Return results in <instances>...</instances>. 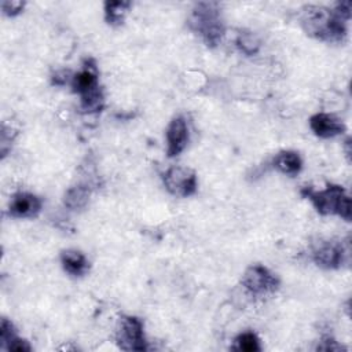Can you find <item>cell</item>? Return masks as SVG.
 <instances>
[{
    "mask_svg": "<svg viewBox=\"0 0 352 352\" xmlns=\"http://www.w3.org/2000/svg\"><path fill=\"white\" fill-rule=\"evenodd\" d=\"M72 88L80 95L81 110L85 113L100 111L103 107V92L98 82V70L92 59L87 60L84 69L72 78Z\"/></svg>",
    "mask_w": 352,
    "mask_h": 352,
    "instance_id": "obj_4",
    "label": "cell"
},
{
    "mask_svg": "<svg viewBox=\"0 0 352 352\" xmlns=\"http://www.w3.org/2000/svg\"><path fill=\"white\" fill-rule=\"evenodd\" d=\"M312 132L319 138H334L345 131V125L334 116L327 113H318L309 118Z\"/></svg>",
    "mask_w": 352,
    "mask_h": 352,
    "instance_id": "obj_11",
    "label": "cell"
},
{
    "mask_svg": "<svg viewBox=\"0 0 352 352\" xmlns=\"http://www.w3.org/2000/svg\"><path fill=\"white\" fill-rule=\"evenodd\" d=\"M301 194L308 198L320 214H338L344 220H351V198L338 184H329L324 190L315 191L304 187Z\"/></svg>",
    "mask_w": 352,
    "mask_h": 352,
    "instance_id": "obj_3",
    "label": "cell"
},
{
    "mask_svg": "<svg viewBox=\"0 0 352 352\" xmlns=\"http://www.w3.org/2000/svg\"><path fill=\"white\" fill-rule=\"evenodd\" d=\"M117 345L124 351H146L147 342L143 333V322L136 316H124L116 333Z\"/></svg>",
    "mask_w": 352,
    "mask_h": 352,
    "instance_id": "obj_5",
    "label": "cell"
},
{
    "mask_svg": "<svg viewBox=\"0 0 352 352\" xmlns=\"http://www.w3.org/2000/svg\"><path fill=\"white\" fill-rule=\"evenodd\" d=\"M89 194L91 191L87 186H74L65 194V205L72 210L82 209L88 204Z\"/></svg>",
    "mask_w": 352,
    "mask_h": 352,
    "instance_id": "obj_15",
    "label": "cell"
},
{
    "mask_svg": "<svg viewBox=\"0 0 352 352\" xmlns=\"http://www.w3.org/2000/svg\"><path fill=\"white\" fill-rule=\"evenodd\" d=\"M41 199L30 192H16L12 195L8 212L12 217L16 219H33L41 210Z\"/></svg>",
    "mask_w": 352,
    "mask_h": 352,
    "instance_id": "obj_9",
    "label": "cell"
},
{
    "mask_svg": "<svg viewBox=\"0 0 352 352\" xmlns=\"http://www.w3.org/2000/svg\"><path fill=\"white\" fill-rule=\"evenodd\" d=\"M188 128L184 117H175L166 128V154L168 157L179 155L187 146Z\"/></svg>",
    "mask_w": 352,
    "mask_h": 352,
    "instance_id": "obj_8",
    "label": "cell"
},
{
    "mask_svg": "<svg viewBox=\"0 0 352 352\" xmlns=\"http://www.w3.org/2000/svg\"><path fill=\"white\" fill-rule=\"evenodd\" d=\"M166 190L176 197H190L197 191V175L186 166H172L162 175Z\"/></svg>",
    "mask_w": 352,
    "mask_h": 352,
    "instance_id": "obj_7",
    "label": "cell"
},
{
    "mask_svg": "<svg viewBox=\"0 0 352 352\" xmlns=\"http://www.w3.org/2000/svg\"><path fill=\"white\" fill-rule=\"evenodd\" d=\"M188 26L208 47H216L224 36L220 6L213 1L197 3L188 16Z\"/></svg>",
    "mask_w": 352,
    "mask_h": 352,
    "instance_id": "obj_2",
    "label": "cell"
},
{
    "mask_svg": "<svg viewBox=\"0 0 352 352\" xmlns=\"http://www.w3.org/2000/svg\"><path fill=\"white\" fill-rule=\"evenodd\" d=\"M318 349L322 351H340L342 349V346L340 344H337V341H334V338H331L330 336H326L322 338L320 345H318Z\"/></svg>",
    "mask_w": 352,
    "mask_h": 352,
    "instance_id": "obj_21",
    "label": "cell"
},
{
    "mask_svg": "<svg viewBox=\"0 0 352 352\" xmlns=\"http://www.w3.org/2000/svg\"><path fill=\"white\" fill-rule=\"evenodd\" d=\"M242 285L249 293L256 296H264L274 293L278 289L279 279L267 267L261 264H254L243 272Z\"/></svg>",
    "mask_w": 352,
    "mask_h": 352,
    "instance_id": "obj_6",
    "label": "cell"
},
{
    "mask_svg": "<svg viewBox=\"0 0 352 352\" xmlns=\"http://www.w3.org/2000/svg\"><path fill=\"white\" fill-rule=\"evenodd\" d=\"M312 258L316 265L327 270L338 268L344 260V250L338 242L327 241L315 248Z\"/></svg>",
    "mask_w": 352,
    "mask_h": 352,
    "instance_id": "obj_10",
    "label": "cell"
},
{
    "mask_svg": "<svg viewBox=\"0 0 352 352\" xmlns=\"http://www.w3.org/2000/svg\"><path fill=\"white\" fill-rule=\"evenodd\" d=\"M60 263L63 270L72 276H84L89 270L87 257L74 249H67L60 253Z\"/></svg>",
    "mask_w": 352,
    "mask_h": 352,
    "instance_id": "obj_12",
    "label": "cell"
},
{
    "mask_svg": "<svg viewBox=\"0 0 352 352\" xmlns=\"http://www.w3.org/2000/svg\"><path fill=\"white\" fill-rule=\"evenodd\" d=\"M7 351H16V352H29L32 351V346L29 345V342L21 337H15L14 340H11L6 346Z\"/></svg>",
    "mask_w": 352,
    "mask_h": 352,
    "instance_id": "obj_20",
    "label": "cell"
},
{
    "mask_svg": "<svg viewBox=\"0 0 352 352\" xmlns=\"http://www.w3.org/2000/svg\"><path fill=\"white\" fill-rule=\"evenodd\" d=\"M25 7V3L23 1H19V0H11V1H3L1 3V8H3V12L8 16H14L16 14H19Z\"/></svg>",
    "mask_w": 352,
    "mask_h": 352,
    "instance_id": "obj_19",
    "label": "cell"
},
{
    "mask_svg": "<svg viewBox=\"0 0 352 352\" xmlns=\"http://www.w3.org/2000/svg\"><path fill=\"white\" fill-rule=\"evenodd\" d=\"M232 349L239 352H258L261 349L260 340L253 331L241 333L234 342Z\"/></svg>",
    "mask_w": 352,
    "mask_h": 352,
    "instance_id": "obj_16",
    "label": "cell"
},
{
    "mask_svg": "<svg viewBox=\"0 0 352 352\" xmlns=\"http://www.w3.org/2000/svg\"><path fill=\"white\" fill-rule=\"evenodd\" d=\"M16 331H15V327L14 324L7 320L6 318L1 319V326H0V340H1V346L4 348L11 340H14L16 337Z\"/></svg>",
    "mask_w": 352,
    "mask_h": 352,
    "instance_id": "obj_18",
    "label": "cell"
},
{
    "mask_svg": "<svg viewBox=\"0 0 352 352\" xmlns=\"http://www.w3.org/2000/svg\"><path fill=\"white\" fill-rule=\"evenodd\" d=\"M300 21L307 34L323 41H342L346 36V19L336 8L329 10L322 6H307L302 8Z\"/></svg>",
    "mask_w": 352,
    "mask_h": 352,
    "instance_id": "obj_1",
    "label": "cell"
},
{
    "mask_svg": "<svg viewBox=\"0 0 352 352\" xmlns=\"http://www.w3.org/2000/svg\"><path fill=\"white\" fill-rule=\"evenodd\" d=\"M236 47L239 48L241 52H243L245 55H253L258 51L260 48V41L258 38L248 32V33H241L236 38Z\"/></svg>",
    "mask_w": 352,
    "mask_h": 352,
    "instance_id": "obj_17",
    "label": "cell"
},
{
    "mask_svg": "<svg viewBox=\"0 0 352 352\" xmlns=\"http://www.w3.org/2000/svg\"><path fill=\"white\" fill-rule=\"evenodd\" d=\"M272 165L279 172H282L285 175H289V176H294L301 170L302 161H301L298 153L287 150V151L278 153L272 160Z\"/></svg>",
    "mask_w": 352,
    "mask_h": 352,
    "instance_id": "obj_13",
    "label": "cell"
},
{
    "mask_svg": "<svg viewBox=\"0 0 352 352\" xmlns=\"http://www.w3.org/2000/svg\"><path fill=\"white\" fill-rule=\"evenodd\" d=\"M131 7L129 1H106L104 19L111 26H118L124 22L125 15Z\"/></svg>",
    "mask_w": 352,
    "mask_h": 352,
    "instance_id": "obj_14",
    "label": "cell"
}]
</instances>
